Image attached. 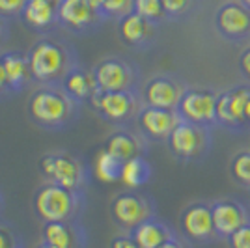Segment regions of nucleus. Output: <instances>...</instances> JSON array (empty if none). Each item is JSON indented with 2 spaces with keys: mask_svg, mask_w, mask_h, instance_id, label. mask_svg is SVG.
<instances>
[{
  "mask_svg": "<svg viewBox=\"0 0 250 248\" xmlns=\"http://www.w3.org/2000/svg\"><path fill=\"white\" fill-rule=\"evenodd\" d=\"M131 235L138 243L140 248H157L161 247L163 243H167L168 239L176 237L177 233L168 226L167 222H163L161 218L151 217L144 220L142 224H138L131 231Z\"/></svg>",
  "mask_w": 250,
  "mask_h": 248,
  "instance_id": "obj_20",
  "label": "nucleus"
},
{
  "mask_svg": "<svg viewBox=\"0 0 250 248\" xmlns=\"http://www.w3.org/2000/svg\"><path fill=\"white\" fill-rule=\"evenodd\" d=\"M95 81L99 92H122L136 90L138 71L131 62L122 58H104L95 65Z\"/></svg>",
  "mask_w": 250,
  "mask_h": 248,
  "instance_id": "obj_13",
  "label": "nucleus"
},
{
  "mask_svg": "<svg viewBox=\"0 0 250 248\" xmlns=\"http://www.w3.org/2000/svg\"><path fill=\"white\" fill-rule=\"evenodd\" d=\"M133 11V0H103L101 15L104 19H122Z\"/></svg>",
  "mask_w": 250,
  "mask_h": 248,
  "instance_id": "obj_29",
  "label": "nucleus"
},
{
  "mask_svg": "<svg viewBox=\"0 0 250 248\" xmlns=\"http://www.w3.org/2000/svg\"><path fill=\"white\" fill-rule=\"evenodd\" d=\"M157 32H159V24L147 21L135 11L118 19L120 40L131 49H149L155 43Z\"/></svg>",
  "mask_w": 250,
  "mask_h": 248,
  "instance_id": "obj_16",
  "label": "nucleus"
},
{
  "mask_svg": "<svg viewBox=\"0 0 250 248\" xmlns=\"http://www.w3.org/2000/svg\"><path fill=\"white\" fill-rule=\"evenodd\" d=\"M181 122V116L177 110H168V108H157V106H146L140 110L136 124L138 131L151 142H167L168 136L176 129V125Z\"/></svg>",
  "mask_w": 250,
  "mask_h": 248,
  "instance_id": "obj_15",
  "label": "nucleus"
},
{
  "mask_svg": "<svg viewBox=\"0 0 250 248\" xmlns=\"http://www.w3.org/2000/svg\"><path fill=\"white\" fill-rule=\"evenodd\" d=\"M250 99V84H237L219 92L217 101V127L241 135L250 131L247 122V104Z\"/></svg>",
  "mask_w": 250,
  "mask_h": 248,
  "instance_id": "obj_5",
  "label": "nucleus"
},
{
  "mask_svg": "<svg viewBox=\"0 0 250 248\" xmlns=\"http://www.w3.org/2000/svg\"><path fill=\"white\" fill-rule=\"evenodd\" d=\"M133 11L155 24H163L165 21H168L161 0H133Z\"/></svg>",
  "mask_w": 250,
  "mask_h": 248,
  "instance_id": "obj_28",
  "label": "nucleus"
},
{
  "mask_svg": "<svg viewBox=\"0 0 250 248\" xmlns=\"http://www.w3.org/2000/svg\"><path fill=\"white\" fill-rule=\"evenodd\" d=\"M188 86L183 79H179L177 75H155L151 79H147L142 86V99L146 106H157V108H168V110H176L181 97L185 95Z\"/></svg>",
  "mask_w": 250,
  "mask_h": 248,
  "instance_id": "obj_11",
  "label": "nucleus"
},
{
  "mask_svg": "<svg viewBox=\"0 0 250 248\" xmlns=\"http://www.w3.org/2000/svg\"><path fill=\"white\" fill-rule=\"evenodd\" d=\"M229 176L241 188H250V149H241L229 161Z\"/></svg>",
  "mask_w": 250,
  "mask_h": 248,
  "instance_id": "obj_26",
  "label": "nucleus"
},
{
  "mask_svg": "<svg viewBox=\"0 0 250 248\" xmlns=\"http://www.w3.org/2000/svg\"><path fill=\"white\" fill-rule=\"evenodd\" d=\"M38 248H54V247H51V245H47V243H43V245H40Z\"/></svg>",
  "mask_w": 250,
  "mask_h": 248,
  "instance_id": "obj_40",
  "label": "nucleus"
},
{
  "mask_svg": "<svg viewBox=\"0 0 250 248\" xmlns=\"http://www.w3.org/2000/svg\"><path fill=\"white\" fill-rule=\"evenodd\" d=\"M26 58L30 65L32 79L45 84L62 81L65 73L73 67L69 62L67 49L62 43L52 41V40H42L36 45H32Z\"/></svg>",
  "mask_w": 250,
  "mask_h": 248,
  "instance_id": "obj_3",
  "label": "nucleus"
},
{
  "mask_svg": "<svg viewBox=\"0 0 250 248\" xmlns=\"http://www.w3.org/2000/svg\"><path fill=\"white\" fill-rule=\"evenodd\" d=\"M247 122H249V127H250V99H249V104H247Z\"/></svg>",
  "mask_w": 250,
  "mask_h": 248,
  "instance_id": "obj_38",
  "label": "nucleus"
},
{
  "mask_svg": "<svg viewBox=\"0 0 250 248\" xmlns=\"http://www.w3.org/2000/svg\"><path fill=\"white\" fill-rule=\"evenodd\" d=\"M103 147L110 155H114L118 161L125 163L129 159L146 155L147 147H149V140L140 131L120 129V131H116L106 138Z\"/></svg>",
  "mask_w": 250,
  "mask_h": 248,
  "instance_id": "obj_18",
  "label": "nucleus"
},
{
  "mask_svg": "<svg viewBox=\"0 0 250 248\" xmlns=\"http://www.w3.org/2000/svg\"><path fill=\"white\" fill-rule=\"evenodd\" d=\"M239 2H241V4H245V6L250 10V0H239Z\"/></svg>",
  "mask_w": 250,
  "mask_h": 248,
  "instance_id": "obj_39",
  "label": "nucleus"
},
{
  "mask_svg": "<svg viewBox=\"0 0 250 248\" xmlns=\"http://www.w3.org/2000/svg\"><path fill=\"white\" fill-rule=\"evenodd\" d=\"M211 211L220 241H226L233 231L250 222V207L233 198H220L211 202Z\"/></svg>",
  "mask_w": 250,
  "mask_h": 248,
  "instance_id": "obj_14",
  "label": "nucleus"
},
{
  "mask_svg": "<svg viewBox=\"0 0 250 248\" xmlns=\"http://www.w3.org/2000/svg\"><path fill=\"white\" fill-rule=\"evenodd\" d=\"M43 243L54 248H79L81 231L69 220H56L43 224Z\"/></svg>",
  "mask_w": 250,
  "mask_h": 248,
  "instance_id": "obj_21",
  "label": "nucleus"
},
{
  "mask_svg": "<svg viewBox=\"0 0 250 248\" xmlns=\"http://www.w3.org/2000/svg\"><path fill=\"white\" fill-rule=\"evenodd\" d=\"M151 174H153L151 165L146 161V157L140 155V157H135V159L125 161L124 166H122V177H120V181L127 188H140V186H144L151 179Z\"/></svg>",
  "mask_w": 250,
  "mask_h": 248,
  "instance_id": "obj_24",
  "label": "nucleus"
},
{
  "mask_svg": "<svg viewBox=\"0 0 250 248\" xmlns=\"http://www.w3.org/2000/svg\"><path fill=\"white\" fill-rule=\"evenodd\" d=\"M229 248H250V222L239 227L237 231H233L228 239H226Z\"/></svg>",
  "mask_w": 250,
  "mask_h": 248,
  "instance_id": "obj_30",
  "label": "nucleus"
},
{
  "mask_svg": "<svg viewBox=\"0 0 250 248\" xmlns=\"http://www.w3.org/2000/svg\"><path fill=\"white\" fill-rule=\"evenodd\" d=\"M92 104L106 122L122 125L138 118L140 110L144 108V99L138 90L97 92L92 97Z\"/></svg>",
  "mask_w": 250,
  "mask_h": 248,
  "instance_id": "obj_6",
  "label": "nucleus"
},
{
  "mask_svg": "<svg viewBox=\"0 0 250 248\" xmlns=\"http://www.w3.org/2000/svg\"><path fill=\"white\" fill-rule=\"evenodd\" d=\"M0 36H2V22H0Z\"/></svg>",
  "mask_w": 250,
  "mask_h": 248,
  "instance_id": "obj_41",
  "label": "nucleus"
},
{
  "mask_svg": "<svg viewBox=\"0 0 250 248\" xmlns=\"http://www.w3.org/2000/svg\"><path fill=\"white\" fill-rule=\"evenodd\" d=\"M40 170L51 183L65 186V188L75 190V192H79L86 183V174H84L81 161H77L69 153H47V155H43L40 161Z\"/></svg>",
  "mask_w": 250,
  "mask_h": 248,
  "instance_id": "obj_12",
  "label": "nucleus"
},
{
  "mask_svg": "<svg viewBox=\"0 0 250 248\" xmlns=\"http://www.w3.org/2000/svg\"><path fill=\"white\" fill-rule=\"evenodd\" d=\"M62 88L77 103H83L88 99L92 101V97L99 92L94 71H88L83 67H71L65 73V77L62 79Z\"/></svg>",
  "mask_w": 250,
  "mask_h": 248,
  "instance_id": "obj_19",
  "label": "nucleus"
},
{
  "mask_svg": "<svg viewBox=\"0 0 250 248\" xmlns=\"http://www.w3.org/2000/svg\"><path fill=\"white\" fill-rule=\"evenodd\" d=\"M249 194H250V188H249Z\"/></svg>",
  "mask_w": 250,
  "mask_h": 248,
  "instance_id": "obj_42",
  "label": "nucleus"
},
{
  "mask_svg": "<svg viewBox=\"0 0 250 248\" xmlns=\"http://www.w3.org/2000/svg\"><path fill=\"white\" fill-rule=\"evenodd\" d=\"M56 19L65 28L81 32L94 28L97 22L103 21L104 17L99 11L92 10L84 0H60Z\"/></svg>",
  "mask_w": 250,
  "mask_h": 248,
  "instance_id": "obj_17",
  "label": "nucleus"
},
{
  "mask_svg": "<svg viewBox=\"0 0 250 248\" xmlns=\"http://www.w3.org/2000/svg\"><path fill=\"white\" fill-rule=\"evenodd\" d=\"M157 248H192L190 245V241L187 237H183V235H176V237L168 239L167 243H163L161 247Z\"/></svg>",
  "mask_w": 250,
  "mask_h": 248,
  "instance_id": "obj_34",
  "label": "nucleus"
},
{
  "mask_svg": "<svg viewBox=\"0 0 250 248\" xmlns=\"http://www.w3.org/2000/svg\"><path fill=\"white\" fill-rule=\"evenodd\" d=\"M2 63H4V71H6L8 88L13 92L22 90L30 81H34L26 56H22L19 52H8L2 56Z\"/></svg>",
  "mask_w": 250,
  "mask_h": 248,
  "instance_id": "obj_23",
  "label": "nucleus"
},
{
  "mask_svg": "<svg viewBox=\"0 0 250 248\" xmlns=\"http://www.w3.org/2000/svg\"><path fill=\"white\" fill-rule=\"evenodd\" d=\"M92 10H95V11H99L101 13V4H103V0H84Z\"/></svg>",
  "mask_w": 250,
  "mask_h": 248,
  "instance_id": "obj_37",
  "label": "nucleus"
},
{
  "mask_svg": "<svg viewBox=\"0 0 250 248\" xmlns=\"http://www.w3.org/2000/svg\"><path fill=\"white\" fill-rule=\"evenodd\" d=\"M110 215L118 226L131 233L138 224L155 217V202L146 192L127 188L114 196L110 204Z\"/></svg>",
  "mask_w": 250,
  "mask_h": 248,
  "instance_id": "obj_7",
  "label": "nucleus"
},
{
  "mask_svg": "<svg viewBox=\"0 0 250 248\" xmlns=\"http://www.w3.org/2000/svg\"><path fill=\"white\" fill-rule=\"evenodd\" d=\"M77 112V101L71 99L63 88L43 86L32 93L28 103L30 118L47 129H58L69 124V120Z\"/></svg>",
  "mask_w": 250,
  "mask_h": 248,
  "instance_id": "obj_1",
  "label": "nucleus"
},
{
  "mask_svg": "<svg viewBox=\"0 0 250 248\" xmlns=\"http://www.w3.org/2000/svg\"><path fill=\"white\" fill-rule=\"evenodd\" d=\"M0 248H15V239L4 226H0Z\"/></svg>",
  "mask_w": 250,
  "mask_h": 248,
  "instance_id": "obj_35",
  "label": "nucleus"
},
{
  "mask_svg": "<svg viewBox=\"0 0 250 248\" xmlns=\"http://www.w3.org/2000/svg\"><path fill=\"white\" fill-rule=\"evenodd\" d=\"M110 248H140V247H138V243L133 239V235L129 233V235H118V237H114Z\"/></svg>",
  "mask_w": 250,
  "mask_h": 248,
  "instance_id": "obj_33",
  "label": "nucleus"
},
{
  "mask_svg": "<svg viewBox=\"0 0 250 248\" xmlns=\"http://www.w3.org/2000/svg\"><path fill=\"white\" fill-rule=\"evenodd\" d=\"M167 144L179 163H202L213 147V129L181 120L168 136Z\"/></svg>",
  "mask_w": 250,
  "mask_h": 248,
  "instance_id": "obj_2",
  "label": "nucleus"
},
{
  "mask_svg": "<svg viewBox=\"0 0 250 248\" xmlns=\"http://www.w3.org/2000/svg\"><path fill=\"white\" fill-rule=\"evenodd\" d=\"M237 69H239V75L243 77V81L250 84V45L241 51L239 58H237Z\"/></svg>",
  "mask_w": 250,
  "mask_h": 248,
  "instance_id": "obj_32",
  "label": "nucleus"
},
{
  "mask_svg": "<svg viewBox=\"0 0 250 248\" xmlns=\"http://www.w3.org/2000/svg\"><path fill=\"white\" fill-rule=\"evenodd\" d=\"M198 2L200 0H161L168 21H181L190 17L198 8Z\"/></svg>",
  "mask_w": 250,
  "mask_h": 248,
  "instance_id": "obj_27",
  "label": "nucleus"
},
{
  "mask_svg": "<svg viewBox=\"0 0 250 248\" xmlns=\"http://www.w3.org/2000/svg\"><path fill=\"white\" fill-rule=\"evenodd\" d=\"M215 30L228 43H243L250 40V10L239 0H226L215 10Z\"/></svg>",
  "mask_w": 250,
  "mask_h": 248,
  "instance_id": "obj_10",
  "label": "nucleus"
},
{
  "mask_svg": "<svg viewBox=\"0 0 250 248\" xmlns=\"http://www.w3.org/2000/svg\"><path fill=\"white\" fill-rule=\"evenodd\" d=\"M28 0H0V15L2 17H15L21 15Z\"/></svg>",
  "mask_w": 250,
  "mask_h": 248,
  "instance_id": "obj_31",
  "label": "nucleus"
},
{
  "mask_svg": "<svg viewBox=\"0 0 250 248\" xmlns=\"http://www.w3.org/2000/svg\"><path fill=\"white\" fill-rule=\"evenodd\" d=\"M122 166L124 163L118 161L114 155H110L106 149H99L94 159V174L103 183H114L122 177Z\"/></svg>",
  "mask_w": 250,
  "mask_h": 248,
  "instance_id": "obj_25",
  "label": "nucleus"
},
{
  "mask_svg": "<svg viewBox=\"0 0 250 248\" xmlns=\"http://www.w3.org/2000/svg\"><path fill=\"white\" fill-rule=\"evenodd\" d=\"M4 90H10L8 88V81H6V71H4V63H2V58H0V93Z\"/></svg>",
  "mask_w": 250,
  "mask_h": 248,
  "instance_id": "obj_36",
  "label": "nucleus"
},
{
  "mask_svg": "<svg viewBox=\"0 0 250 248\" xmlns=\"http://www.w3.org/2000/svg\"><path fill=\"white\" fill-rule=\"evenodd\" d=\"M217 101H219L217 90L209 86H190L181 97L176 110L185 122L215 129L217 127Z\"/></svg>",
  "mask_w": 250,
  "mask_h": 248,
  "instance_id": "obj_8",
  "label": "nucleus"
},
{
  "mask_svg": "<svg viewBox=\"0 0 250 248\" xmlns=\"http://www.w3.org/2000/svg\"><path fill=\"white\" fill-rule=\"evenodd\" d=\"M58 2L60 0H28L21 13L22 21L36 30L49 28L51 24L58 22L56 19Z\"/></svg>",
  "mask_w": 250,
  "mask_h": 248,
  "instance_id": "obj_22",
  "label": "nucleus"
},
{
  "mask_svg": "<svg viewBox=\"0 0 250 248\" xmlns=\"http://www.w3.org/2000/svg\"><path fill=\"white\" fill-rule=\"evenodd\" d=\"M181 235L196 245H211L220 241L213 222L211 202H192L179 215Z\"/></svg>",
  "mask_w": 250,
  "mask_h": 248,
  "instance_id": "obj_9",
  "label": "nucleus"
},
{
  "mask_svg": "<svg viewBox=\"0 0 250 248\" xmlns=\"http://www.w3.org/2000/svg\"><path fill=\"white\" fill-rule=\"evenodd\" d=\"M79 207V192L56 183H45L34 194V211L43 222L69 220Z\"/></svg>",
  "mask_w": 250,
  "mask_h": 248,
  "instance_id": "obj_4",
  "label": "nucleus"
}]
</instances>
